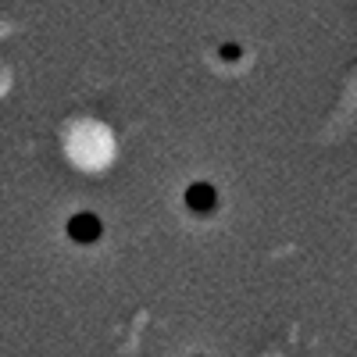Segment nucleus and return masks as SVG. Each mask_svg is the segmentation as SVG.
Wrapping results in <instances>:
<instances>
[{
  "label": "nucleus",
  "mask_w": 357,
  "mask_h": 357,
  "mask_svg": "<svg viewBox=\"0 0 357 357\" xmlns=\"http://www.w3.org/2000/svg\"><path fill=\"white\" fill-rule=\"evenodd\" d=\"M68 236H72V240H79V243H93L97 236H100V218L89 215V211L75 215V218L68 222Z\"/></svg>",
  "instance_id": "f257e3e1"
},
{
  "label": "nucleus",
  "mask_w": 357,
  "mask_h": 357,
  "mask_svg": "<svg viewBox=\"0 0 357 357\" xmlns=\"http://www.w3.org/2000/svg\"><path fill=\"white\" fill-rule=\"evenodd\" d=\"M186 204L193 207L197 215H207V211H215V204H218V193L211 183H193L186 190Z\"/></svg>",
  "instance_id": "f03ea898"
},
{
  "label": "nucleus",
  "mask_w": 357,
  "mask_h": 357,
  "mask_svg": "<svg viewBox=\"0 0 357 357\" xmlns=\"http://www.w3.org/2000/svg\"><path fill=\"white\" fill-rule=\"evenodd\" d=\"M222 57H225V61H236V57H240V47H236V43H225V47H222Z\"/></svg>",
  "instance_id": "7ed1b4c3"
}]
</instances>
